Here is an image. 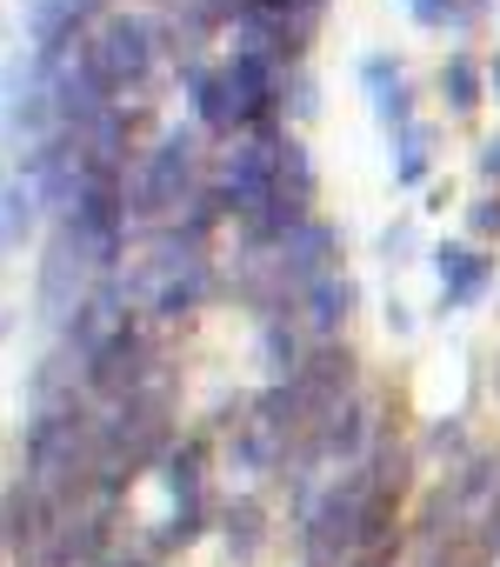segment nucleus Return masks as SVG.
<instances>
[{"mask_svg": "<svg viewBox=\"0 0 500 567\" xmlns=\"http://www.w3.org/2000/svg\"><path fill=\"white\" fill-rule=\"evenodd\" d=\"M200 141L194 134H167L154 154H140V167L127 174L121 200H127V227H160L174 207H187L200 187Z\"/></svg>", "mask_w": 500, "mask_h": 567, "instance_id": "1", "label": "nucleus"}, {"mask_svg": "<svg viewBox=\"0 0 500 567\" xmlns=\"http://www.w3.org/2000/svg\"><path fill=\"white\" fill-rule=\"evenodd\" d=\"M87 54H94V74H101V87H107L114 101H121V94H140L147 74H154V28L134 21V14H114V21L87 41Z\"/></svg>", "mask_w": 500, "mask_h": 567, "instance_id": "2", "label": "nucleus"}, {"mask_svg": "<svg viewBox=\"0 0 500 567\" xmlns=\"http://www.w3.org/2000/svg\"><path fill=\"white\" fill-rule=\"evenodd\" d=\"M347 315H354V280H347L341 267H334V274H321V280H308V288L294 295V321H301L314 341H334Z\"/></svg>", "mask_w": 500, "mask_h": 567, "instance_id": "3", "label": "nucleus"}, {"mask_svg": "<svg viewBox=\"0 0 500 567\" xmlns=\"http://www.w3.org/2000/svg\"><path fill=\"white\" fill-rule=\"evenodd\" d=\"M434 267H440V315H447V308L480 301V295H487V274H493V260H487V254H473V247H440V254H434Z\"/></svg>", "mask_w": 500, "mask_h": 567, "instance_id": "4", "label": "nucleus"}, {"mask_svg": "<svg viewBox=\"0 0 500 567\" xmlns=\"http://www.w3.org/2000/svg\"><path fill=\"white\" fill-rule=\"evenodd\" d=\"M301 361H308V348H301V321H294V315H261V368H268L274 381H294Z\"/></svg>", "mask_w": 500, "mask_h": 567, "instance_id": "5", "label": "nucleus"}, {"mask_svg": "<svg viewBox=\"0 0 500 567\" xmlns=\"http://www.w3.org/2000/svg\"><path fill=\"white\" fill-rule=\"evenodd\" d=\"M41 207H48V200H41V181H34V174L0 187V254H14V247L34 234V214H41Z\"/></svg>", "mask_w": 500, "mask_h": 567, "instance_id": "6", "label": "nucleus"}, {"mask_svg": "<svg viewBox=\"0 0 500 567\" xmlns=\"http://www.w3.org/2000/svg\"><path fill=\"white\" fill-rule=\"evenodd\" d=\"M440 94H447L454 114H473V107H480V68H473V54H447V68H440Z\"/></svg>", "mask_w": 500, "mask_h": 567, "instance_id": "7", "label": "nucleus"}, {"mask_svg": "<svg viewBox=\"0 0 500 567\" xmlns=\"http://www.w3.org/2000/svg\"><path fill=\"white\" fill-rule=\"evenodd\" d=\"M447 14H454V0H414V21L420 28H447Z\"/></svg>", "mask_w": 500, "mask_h": 567, "instance_id": "8", "label": "nucleus"}, {"mask_svg": "<svg viewBox=\"0 0 500 567\" xmlns=\"http://www.w3.org/2000/svg\"><path fill=\"white\" fill-rule=\"evenodd\" d=\"M473 234H487V240L500 234V200H480V207H473Z\"/></svg>", "mask_w": 500, "mask_h": 567, "instance_id": "9", "label": "nucleus"}, {"mask_svg": "<svg viewBox=\"0 0 500 567\" xmlns=\"http://www.w3.org/2000/svg\"><path fill=\"white\" fill-rule=\"evenodd\" d=\"M301 0H240V14H294Z\"/></svg>", "mask_w": 500, "mask_h": 567, "instance_id": "10", "label": "nucleus"}, {"mask_svg": "<svg viewBox=\"0 0 500 567\" xmlns=\"http://www.w3.org/2000/svg\"><path fill=\"white\" fill-rule=\"evenodd\" d=\"M480 174H493V181H500V141H487V147H480Z\"/></svg>", "mask_w": 500, "mask_h": 567, "instance_id": "11", "label": "nucleus"}, {"mask_svg": "<svg viewBox=\"0 0 500 567\" xmlns=\"http://www.w3.org/2000/svg\"><path fill=\"white\" fill-rule=\"evenodd\" d=\"M487 87H493V101H500V54H493V68H487Z\"/></svg>", "mask_w": 500, "mask_h": 567, "instance_id": "12", "label": "nucleus"}, {"mask_svg": "<svg viewBox=\"0 0 500 567\" xmlns=\"http://www.w3.org/2000/svg\"><path fill=\"white\" fill-rule=\"evenodd\" d=\"M493 394H500V374H493Z\"/></svg>", "mask_w": 500, "mask_h": 567, "instance_id": "13", "label": "nucleus"}]
</instances>
